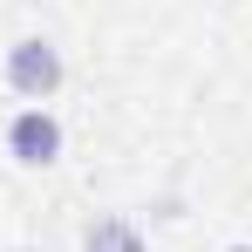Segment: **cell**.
I'll list each match as a JSON object with an SVG mask.
<instances>
[{"label":"cell","instance_id":"1","mask_svg":"<svg viewBox=\"0 0 252 252\" xmlns=\"http://www.w3.org/2000/svg\"><path fill=\"white\" fill-rule=\"evenodd\" d=\"M0 82L14 89L21 102H55L62 82H68V62H62V48L48 41V34H21V41L0 55Z\"/></svg>","mask_w":252,"mask_h":252},{"label":"cell","instance_id":"2","mask_svg":"<svg viewBox=\"0 0 252 252\" xmlns=\"http://www.w3.org/2000/svg\"><path fill=\"white\" fill-rule=\"evenodd\" d=\"M0 150L21 170H48V164H62L68 129H62V116H55L48 102H21V109L7 116V129H0Z\"/></svg>","mask_w":252,"mask_h":252},{"label":"cell","instance_id":"3","mask_svg":"<svg viewBox=\"0 0 252 252\" xmlns=\"http://www.w3.org/2000/svg\"><path fill=\"white\" fill-rule=\"evenodd\" d=\"M82 252H150V246H143V232L129 218H95L82 232Z\"/></svg>","mask_w":252,"mask_h":252},{"label":"cell","instance_id":"4","mask_svg":"<svg viewBox=\"0 0 252 252\" xmlns=\"http://www.w3.org/2000/svg\"><path fill=\"white\" fill-rule=\"evenodd\" d=\"M7 252H41V246H7Z\"/></svg>","mask_w":252,"mask_h":252},{"label":"cell","instance_id":"5","mask_svg":"<svg viewBox=\"0 0 252 252\" xmlns=\"http://www.w3.org/2000/svg\"><path fill=\"white\" fill-rule=\"evenodd\" d=\"M225 252H252V246H225Z\"/></svg>","mask_w":252,"mask_h":252}]
</instances>
